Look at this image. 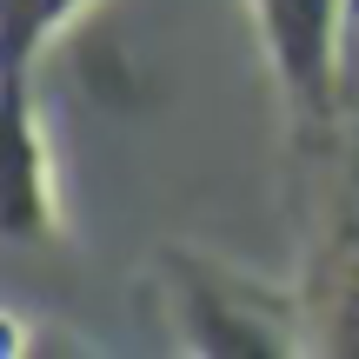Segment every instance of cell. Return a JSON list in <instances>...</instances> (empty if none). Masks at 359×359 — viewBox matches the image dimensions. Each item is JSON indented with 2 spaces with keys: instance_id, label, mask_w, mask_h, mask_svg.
<instances>
[{
  "instance_id": "obj_2",
  "label": "cell",
  "mask_w": 359,
  "mask_h": 359,
  "mask_svg": "<svg viewBox=\"0 0 359 359\" xmlns=\"http://www.w3.org/2000/svg\"><path fill=\"white\" fill-rule=\"evenodd\" d=\"M253 47L299 147L339 127V0H246Z\"/></svg>"
},
{
  "instance_id": "obj_5",
  "label": "cell",
  "mask_w": 359,
  "mask_h": 359,
  "mask_svg": "<svg viewBox=\"0 0 359 359\" xmlns=\"http://www.w3.org/2000/svg\"><path fill=\"white\" fill-rule=\"evenodd\" d=\"M100 0H0V34H7V80H40V67L60 53Z\"/></svg>"
},
{
  "instance_id": "obj_4",
  "label": "cell",
  "mask_w": 359,
  "mask_h": 359,
  "mask_svg": "<svg viewBox=\"0 0 359 359\" xmlns=\"http://www.w3.org/2000/svg\"><path fill=\"white\" fill-rule=\"evenodd\" d=\"M299 306H306V353L359 359V253L313 240L299 273Z\"/></svg>"
},
{
  "instance_id": "obj_3",
  "label": "cell",
  "mask_w": 359,
  "mask_h": 359,
  "mask_svg": "<svg viewBox=\"0 0 359 359\" xmlns=\"http://www.w3.org/2000/svg\"><path fill=\"white\" fill-rule=\"evenodd\" d=\"M7 120H13V160H7V240L47 246L67 233L60 206V154L53 120L40 107V80H7Z\"/></svg>"
},
{
  "instance_id": "obj_1",
  "label": "cell",
  "mask_w": 359,
  "mask_h": 359,
  "mask_svg": "<svg viewBox=\"0 0 359 359\" xmlns=\"http://www.w3.org/2000/svg\"><path fill=\"white\" fill-rule=\"evenodd\" d=\"M154 299L167 313L180 353L213 359H259V353H306V306L299 280L273 286L240 259L206 246H160L154 253Z\"/></svg>"
},
{
  "instance_id": "obj_6",
  "label": "cell",
  "mask_w": 359,
  "mask_h": 359,
  "mask_svg": "<svg viewBox=\"0 0 359 359\" xmlns=\"http://www.w3.org/2000/svg\"><path fill=\"white\" fill-rule=\"evenodd\" d=\"M339 120H359V0H339Z\"/></svg>"
}]
</instances>
